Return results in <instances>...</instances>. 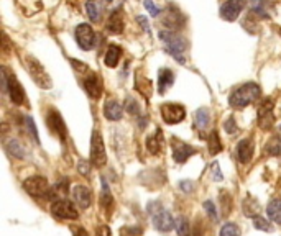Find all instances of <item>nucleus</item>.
<instances>
[{
    "mask_svg": "<svg viewBox=\"0 0 281 236\" xmlns=\"http://www.w3.org/2000/svg\"><path fill=\"white\" fill-rule=\"evenodd\" d=\"M260 95H262L260 85L255 82H247V84H242L240 87H237L231 94L228 103H231V107L234 108H243V107H248L250 103L257 102L260 99Z\"/></svg>",
    "mask_w": 281,
    "mask_h": 236,
    "instance_id": "obj_1",
    "label": "nucleus"
},
{
    "mask_svg": "<svg viewBox=\"0 0 281 236\" xmlns=\"http://www.w3.org/2000/svg\"><path fill=\"white\" fill-rule=\"evenodd\" d=\"M160 40L165 43L166 51L171 54L177 63L184 64L186 57H184V49H186V41H184L176 32H169V29H163L158 33Z\"/></svg>",
    "mask_w": 281,
    "mask_h": 236,
    "instance_id": "obj_2",
    "label": "nucleus"
},
{
    "mask_svg": "<svg viewBox=\"0 0 281 236\" xmlns=\"http://www.w3.org/2000/svg\"><path fill=\"white\" fill-rule=\"evenodd\" d=\"M23 189L27 190V194L33 198H44V200H51L55 198V192L49 187L48 181L41 175H32L25 179Z\"/></svg>",
    "mask_w": 281,
    "mask_h": 236,
    "instance_id": "obj_3",
    "label": "nucleus"
},
{
    "mask_svg": "<svg viewBox=\"0 0 281 236\" xmlns=\"http://www.w3.org/2000/svg\"><path fill=\"white\" fill-rule=\"evenodd\" d=\"M148 213L151 215V220H153V226L157 228L158 231H171L173 228L176 226L174 223V218L171 217V213L168 210H165L161 206L160 202H151L148 203Z\"/></svg>",
    "mask_w": 281,
    "mask_h": 236,
    "instance_id": "obj_4",
    "label": "nucleus"
},
{
    "mask_svg": "<svg viewBox=\"0 0 281 236\" xmlns=\"http://www.w3.org/2000/svg\"><path fill=\"white\" fill-rule=\"evenodd\" d=\"M25 64H27L30 77L35 80L36 85L41 87V88H51L53 87V80H51L49 74L46 72V69L43 68V64L38 61V59L28 54L25 57Z\"/></svg>",
    "mask_w": 281,
    "mask_h": 236,
    "instance_id": "obj_5",
    "label": "nucleus"
},
{
    "mask_svg": "<svg viewBox=\"0 0 281 236\" xmlns=\"http://www.w3.org/2000/svg\"><path fill=\"white\" fill-rule=\"evenodd\" d=\"M91 162L95 167H104L107 162L106 144H104V139L97 130H94L91 136Z\"/></svg>",
    "mask_w": 281,
    "mask_h": 236,
    "instance_id": "obj_6",
    "label": "nucleus"
},
{
    "mask_svg": "<svg viewBox=\"0 0 281 236\" xmlns=\"http://www.w3.org/2000/svg\"><path fill=\"white\" fill-rule=\"evenodd\" d=\"M161 118L163 122L168 123V125H176V123H181L186 116V108H184L181 103H163L161 108Z\"/></svg>",
    "mask_w": 281,
    "mask_h": 236,
    "instance_id": "obj_7",
    "label": "nucleus"
},
{
    "mask_svg": "<svg viewBox=\"0 0 281 236\" xmlns=\"http://www.w3.org/2000/svg\"><path fill=\"white\" fill-rule=\"evenodd\" d=\"M51 213L59 218V220H78L79 212L76 210V206L72 205V202L66 200V198H59L51 203Z\"/></svg>",
    "mask_w": 281,
    "mask_h": 236,
    "instance_id": "obj_8",
    "label": "nucleus"
},
{
    "mask_svg": "<svg viewBox=\"0 0 281 236\" xmlns=\"http://www.w3.org/2000/svg\"><path fill=\"white\" fill-rule=\"evenodd\" d=\"M273 100L268 97L262 102V105L258 107V127L262 130H271L273 125H275V112H273Z\"/></svg>",
    "mask_w": 281,
    "mask_h": 236,
    "instance_id": "obj_9",
    "label": "nucleus"
},
{
    "mask_svg": "<svg viewBox=\"0 0 281 236\" xmlns=\"http://www.w3.org/2000/svg\"><path fill=\"white\" fill-rule=\"evenodd\" d=\"M74 35H76V41L79 44L81 49L84 51H91L94 46H95V32L92 29L91 25L87 23H81L76 26V32H74Z\"/></svg>",
    "mask_w": 281,
    "mask_h": 236,
    "instance_id": "obj_10",
    "label": "nucleus"
},
{
    "mask_svg": "<svg viewBox=\"0 0 281 236\" xmlns=\"http://www.w3.org/2000/svg\"><path fill=\"white\" fill-rule=\"evenodd\" d=\"M7 94L10 95V100L15 105H23L25 103V92L23 87L18 82V79L15 74L7 72Z\"/></svg>",
    "mask_w": 281,
    "mask_h": 236,
    "instance_id": "obj_11",
    "label": "nucleus"
},
{
    "mask_svg": "<svg viewBox=\"0 0 281 236\" xmlns=\"http://www.w3.org/2000/svg\"><path fill=\"white\" fill-rule=\"evenodd\" d=\"M46 123H48V128L51 130V133H55L61 141H64V139L68 138V128H66L64 120H63V116L59 115V112L49 110L46 115Z\"/></svg>",
    "mask_w": 281,
    "mask_h": 236,
    "instance_id": "obj_12",
    "label": "nucleus"
},
{
    "mask_svg": "<svg viewBox=\"0 0 281 236\" xmlns=\"http://www.w3.org/2000/svg\"><path fill=\"white\" fill-rule=\"evenodd\" d=\"M243 7H245V0H227L220 7V18H224L225 21H235L242 13Z\"/></svg>",
    "mask_w": 281,
    "mask_h": 236,
    "instance_id": "obj_13",
    "label": "nucleus"
},
{
    "mask_svg": "<svg viewBox=\"0 0 281 236\" xmlns=\"http://www.w3.org/2000/svg\"><path fill=\"white\" fill-rule=\"evenodd\" d=\"M163 25L169 28V32L173 29H180L184 25L183 13L176 9V7H168L165 10V17H163Z\"/></svg>",
    "mask_w": 281,
    "mask_h": 236,
    "instance_id": "obj_14",
    "label": "nucleus"
},
{
    "mask_svg": "<svg viewBox=\"0 0 281 236\" xmlns=\"http://www.w3.org/2000/svg\"><path fill=\"white\" fill-rule=\"evenodd\" d=\"M83 85L86 88V92L89 97L92 99H99L102 95V80L99 77V74L91 72L89 76L83 80Z\"/></svg>",
    "mask_w": 281,
    "mask_h": 236,
    "instance_id": "obj_15",
    "label": "nucleus"
},
{
    "mask_svg": "<svg viewBox=\"0 0 281 236\" xmlns=\"http://www.w3.org/2000/svg\"><path fill=\"white\" fill-rule=\"evenodd\" d=\"M72 197H74V202H76L79 205V209H89L92 203V192L89 190L86 186H81V184H78V186H74L72 189Z\"/></svg>",
    "mask_w": 281,
    "mask_h": 236,
    "instance_id": "obj_16",
    "label": "nucleus"
},
{
    "mask_svg": "<svg viewBox=\"0 0 281 236\" xmlns=\"http://www.w3.org/2000/svg\"><path fill=\"white\" fill-rule=\"evenodd\" d=\"M194 153H196V148H192V146L188 144V143L177 141V143L173 146V158H174L176 162H180V164H183V162H186Z\"/></svg>",
    "mask_w": 281,
    "mask_h": 236,
    "instance_id": "obj_17",
    "label": "nucleus"
},
{
    "mask_svg": "<svg viewBox=\"0 0 281 236\" xmlns=\"http://www.w3.org/2000/svg\"><path fill=\"white\" fill-rule=\"evenodd\" d=\"M253 158V141L251 139H242L237 146V159L242 164H248Z\"/></svg>",
    "mask_w": 281,
    "mask_h": 236,
    "instance_id": "obj_18",
    "label": "nucleus"
},
{
    "mask_svg": "<svg viewBox=\"0 0 281 236\" xmlns=\"http://www.w3.org/2000/svg\"><path fill=\"white\" fill-rule=\"evenodd\" d=\"M104 115H106V118L110 122L122 120V115H123L122 103H118L117 100H107L106 105H104Z\"/></svg>",
    "mask_w": 281,
    "mask_h": 236,
    "instance_id": "obj_19",
    "label": "nucleus"
},
{
    "mask_svg": "<svg viewBox=\"0 0 281 236\" xmlns=\"http://www.w3.org/2000/svg\"><path fill=\"white\" fill-rule=\"evenodd\" d=\"M146 150L150 151L151 154H160L161 151H163V144H165V139H163V133H161V130L160 128H157L155 130V133L151 136H148L146 138Z\"/></svg>",
    "mask_w": 281,
    "mask_h": 236,
    "instance_id": "obj_20",
    "label": "nucleus"
},
{
    "mask_svg": "<svg viewBox=\"0 0 281 236\" xmlns=\"http://www.w3.org/2000/svg\"><path fill=\"white\" fill-rule=\"evenodd\" d=\"M122 57V48L118 46V44H109L107 46V51H106V56H104V64L107 66V68H115V66L118 64V61H120Z\"/></svg>",
    "mask_w": 281,
    "mask_h": 236,
    "instance_id": "obj_21",
    "label": "nucleus"
},
{
    "mask_svg": "<svg viewBox=\"0 0 281 236\" xmlns=\"http://www.w3.org/2000/svg\"><path fill=\"white\" fill-rule=\"evenodd\" d=\"M5 150H7V153L10 154V156L17 158V159H25L27 158L25 146L21 144L18 139H15V138L7 139V141H5Z\"/></svg>",
    "mask_w": 281,
    "mask_h": 236,
    "instance_id": "obj_22",
    "label": "nucleus"
},
{
    "mask_svg": "<svg viewBox=\"0 0 281 236\" xmlns=\"http://www.w3.org/2000/svg\"><path fill=\"white\" fill-rule=\"evenodd\" d=\"M123 26L125 23H123V17H122L120 10L110 13V17L107 20V32L114 33V35H120L123 33Z\"/></svg>",
    "mask_w": 281,
    "mask_h": 236,
    "instance_id": "obj_23",
    "label": "nucleus"
},
{
    "mask_svg": "<svg viewBox=\"0 0 281 236\" xmlns=\"http://www.w3.org/2000/svg\"><path fill=\"white\" fill-rule=\"evenodd\" d=\"M174 84V74L171 69H161L158 74V92L166 94V88Z\"/></svg>",
    "mask_w": 281,
    "mask_h": 236,
    "instance_id": "obj_24",
    "label": "nucleus"
},
{
    "mask_svg": "<svg viewBox=\"0 0 281 236\" xmlns=\"http://www.w3.org/2000/svg\"><path fill=\"white\" fill-rule=\"evenodd\" d=\"M135 88L143 95V97L146 99H150V95H151V91H153V87H151V82H150V79H146L142 76V72L137 71L135 72Z\"/></svg>",
    "mask_w": 281,
    "mask_h": 236,
    "instance_id": "obj_25",
    "label": "nucleus"
},
{
    "mask_svg": "<svg viewBox=\"0 0 281 236\" xmlns=\"http://www.w3.org/2000/svg\"><path fill=\"white\" fill-rule=\"evenodd\" d=\"M266 213L273 223L281 225V198H271L270 203L266 205Z\"/></svg>",
    "mask_w": 281,
    "mask_h": 236,
    "instance_id": "obj_26",
    "label": "nucleus"
},
{
    "mask_svg": "<svg viewBox=\"0 0 281 236\" xmlns=\"http://www.w3.org/2000/svg\"><path fill=\"white\" fill-rule=\"evenodd\" d=\"M112 203H114V197L110 194V189L107 186L106 179L102 177V192H100V209L104 212H110L112 209Z\"/></svg>",
    "mask_w": 281,
    "mask_h": 236,
    "instance_id": "obj_27",
    "label": "nucleus"
},
{
    "mask_svg": "<svg viewBox=\"0 0 281 236\" xmlns=\"http://www.w3.org/2000/svg\"><path fill=\"white\" fill-rule=\"evenodd\" d=\"M242 209H243V213H245L247 217L250 218H253L258 215V212H260V203H258L257 200L251 195H248L245 200H243V205H242Z\"/></svg>",
    "mask_w": 281,
    "mask_h": 236,
    "instance_id": "obj_28",
    "label": "nucleus"
},
{
    "mask_svg": "<svg viewBox=\"0 0 281 236\" xmlns=\"http://www.w3.org/2000/svg\"><path fill=\"white\" fill-rule=\"evenodd\" d=\"M86 13L89 20L92 21V23H97L100 20V5L97 0H87L86 2Z\"/></svg>",
    "mask_w": 281,
    "mask_h": 236,
    "instance_id": "obj_29",
    "label": "nucleus"
},
{
    "mask_svg": "<svg viewBox=\"0 0 281 236\" xmlns=\"http://www.w3.org/2000/svg\"><path fill=\"white\" fill-rule=\"evenodd\" d=\"M194 122H196V125H197V128H201V130L207 128V125H209V122H211V113H209V110H207L206 107L196 110V113H194Z\"/></svg>",
    "mask_w": 281,
    "mask_h": 236,
    "instance_id": "obj_30",
    "label": "nucleus"
},
{
    "mask_svg": "<svg viewBox=\"0 0 281 236\" xmlns=\"http://www.w3.org/2000/svg\"><path fill=\"white\" fill-rule=\"evenodd\" d=\"M222 143H220V138H219V133L216 130L211 131L209 135V153L212 154V156H216V154H219L222 151Z\"/></svg>",
    "mask_w": 281,
    "mask_h": 236,
    "instance_id": "obj_31",
    "label": "nucleus"
},
{
    "mask_svg": "<svg viewBox=\"0 0 281 236\" xmlns=\"http://www.w3.org/2000/svg\"><path fill=\"white\" fill-rule=\"evenodd\" d=\"M265 150L266 153L270 154V156L273 158H279L281 156V138H271L268 143H266L265 146Z\"/></svg>",
    "mask_w": 281,
    "mask_h": 236,
    "instance_id": "obj_32",
    "label": "nucleus"
},
{
    "mask_svg": "<svg viewBox=\"0 0 281 236\" xmlns=\"http://www.w3.org/2000/svg\"><path fill=\"white\" fill-rule=\"evenodd\" d=\"M125 110L133 115V116H138L140 115V103L137 102L135 97H132V95H127V99H125Z\"/></svg>",
    "mask_w": 281,
    "mask_h": 236,
    "instance_id": "obj_33",
    "label": "nucleus"
},
{
    "mask_svg": "<svg viewBox=\"0 0 281 236\" xmlns=\"http://www.w3.org/2000/svg\"><path fill=\"white\" fill-rule=\"evenodd\" d=\"M253 226L260 231H273V225L266 218H263L262 215L253 217Z\"/></svg>",
    "mask_w": 281,
    "mask_h": 236,
    "instance_id": "obj_34",
    "label": "nucleus"
},
{
    "mask_svg": "<svg viewBox=\"0 0 281 236\" xmlns=\"http://www.w3.org/2000/svg\"><path fill=\"white\" fill-rule=\"evenodd\" d=\"M176 230H177V234H180V236H191L189 223H188V220L184 217H180L176 220Z\"/></svg>",
    "mask_w": 281,
    "mask_h": 236,
    "instance_id": "obj_35",
    "label": "nucleus"
},
{
    "mask_svg": "<svg viewBox=\"0 0 281 236\" xmlns=\"http://www.w3.org/2000/svg\"><path fill=\"white\" fill-rule=\"evenodd\" d=\"M23 118H25L23 122H25V127H27V131L30 133V136L40 144V136H38V131H36V125L33 122V118L32 116H23Z\"/></svg>",
    "mask_w": 281,
    "mask_h": 236,
    "instance_id": "obj_36",
    "label": "nucleus"
},
{
    "mask_svg": "<svg viewBox=\"0 0 281 236\" xmlns=\"http://www.w3.org/2000/svg\"><path fill=\"white\" fill-rule=\"evenodd\" d=\"M220 236H240V228L235 223H225L220 228Z\"/></svg>",
    "mask_w": 281,
    "mask_h": 236,
    "instance_id": "obj_37",
    "label": "nucleus"
},
{
    "mask_svg": "<svg viewBox=\"0 0 281 236\" xmlns=\"http://www.w3.org/2000/svg\"><path fill=\"white\" fill-rule=\"evenodd\" d=\"M125 0H102V5L109 13H114L120 10V7L123 5Z\"/></svg>",
    "mask_w": 281,
    "mask_h": 236,
    "instance_id": "obj_38",
    "label": "nucleus"
},
{
    "mask_svg": "<svg viewBox=\"0 0 281 236\" xmlns=\"http://www.w3.org/2000/svg\"><path fill=\"white\" fill-rule=\"evenodd\" d=\"M250 10L253 13H257V15H260V17H263V18H268V13H266L265 7H263V0H251Z\"/></svg>",
    "mask_w": 281,
    "mask_h": 236,
    "instance_id": "obj_39",
    "label": "nucleus"
},
{
    "mask_svg": "<svg viewBox=\"0 0 281 236\" xmlns=\"http://www.w3.org/2000/svg\"><path fill=\"white\" fill-rule=\"evenodd\" d=\"M194 236H211V230L207 228V225L199 218L196 220V226H194Z\"/></svg>",
    "mask_w": 281,
    "mask_h": 236,
    "instance_id": "obj_40",
    "label": "nucleus"
},
{
    "mask_svg": "<svg viewBox=\"0 0 281 236\" xmlns=\"http://www.w3.org/2000/svg\"><path fill=\"white\" fill-rule=\"evenodd\" d=\"M224 130L228 133V135H235V133H239V127H237L234 116H228L227 120H225V123H224Z\"/></svg>",
    "mask_w": 281,
    "mask_h": 236,
    "instance_id": "obj_41",
    "label": "nucleus"
},
{
    "mask_svg": "<svg viewBox=\"0 0 281 236\" xmlns=\"http://www.w3.org/2000/svg\"><path fill=\"white\" fill-rule=\"evenodd\" d=\"M204 209L207 212V215L212 218V221H217V212H216V205H214L211 200H206L204 202Z\"/></svg>",
    "mask_w": 281,
    "mask_h": 236,
    "instance_id": "obj_42",
    "label": "nucleus"
},
{
    "mask_svg": "<svg viewBox=\"0 0 281 236\" xmlns=\"http://www.w3.org/2000/svg\"><path fill=\"white\" fill-rule=\"evenodd\" d=\"M143 5H145V9L148 10V13H150L151 17H158V15L161 13L158 7L153 5V0H143Z\"/></svg>",
    "mask_w": 281,
    "mask_h": 236,
    "instance_id": "obj_43",
    "label": "nucleus"
},
{
    "mask_svg": "<svg viewBox=\"0 0 281 236\" xmlns=\"http://www.w3.org/2000/svg\"><path fill=\"white\" fill-rule=\"evenodd\" d=\"M78 171L83 174V175H89V171H91V164H89L87 161H84V159H79V162H78Z\"/></svg>",
    "mask_w": 281,
    "mask_h": 236,
    "instance_id": "obj_44",
    "label": "nucleus"
},
{
    "mask_svg": "<svg viewBox=\"0 0 281 236\" xmlns=\"http://www.w3.org/2000/svg\"><path fill=\"white\" fill-rule=\"evenodd\" d=\"M211 172H212V177H214V181H222V179H224V175L220 174V167H219V162H214V164L211 166Z\"/></svg>",
    "mask_w": 281,
    "mask_h": 236,
    "instance_id": "obj_45",
    "label": "nucleus"
},
{
    "mask_svg": "<svg viewBox=\"0 0 281 236\" xmlns=\"http://www.w3.org/2000/svg\"><path fill=\"white\" fill-rule=\"evenodd\" d=\"M95 236H112V231H110V228L107 225H100L97 226V230H95Z\"/></svg>",
    "mask_w": 281,
    "mask_h": 236,
    "instance_id": "obj_46",
    "label": "nucleus"
},
{
    "mask_svg": "<svg viewBox=\"0 0 281 236\" xmlns=\"http://www.w3.org/2000/svg\"><path fill=\"white\" fill-rule=\"evenodd\" d=\"M180 189L188 194V192H191L192 189H194V184H192V181H181L180 182Z\"/></svg>",
    "mask_w": 281,
    "mask_h": 236,
    "instance_id": "obj_47",
    "label": "nucleus"
},
{
    "mask_svg": "<svg viewBox=\"0 0 281 236\" xmlns=\"http://www.w3.org/2000/svg\"><path fill=\"white\" fill-rule=\"evenodd\" d=\"M137 21L140 25H142V28L145 29L146 33H150V25H148V20L143 17V15H140V17H137Z\"/></svg>",
    "mask_w": 281,
    "mask_h": 236,
    "instance_id": "obj_48",
    "label": "nucleus"
},
{
    "mask_svg": "<svg viewBox=\"0 0 281 236\" xmlns=\"http://www.w3.org/2000/svg\"><path fill=\"white\" fill-rule=\"evenodd\" d=\"M71 64H74V69H78V71H81V72L87 71V66H86L84 63L78 61V59H71Z\"/></svg>",
    "mask_w": 281,
    "mask_h": 236,
    "instance_id": "obj_49",
    "label": "nucleus"
},
{
    "mask_svg": "<svg viewBox=\"0 0 281 236\" xmlns=\"http://www.w3.org/2000/svg\"><path fill=\"white\" fill-rule=\"evenodd\" d=\"M123 230L129 231V236H140L142 234V228H137V226H133V228L127 226V228H123Z\"/></svg>",
    "mask_w": 281,
    "mask_h": 236,
    "instance_id": "obj_50",
    "label": "nucleus"
},
{
    "mask_svg": "<svg viewBox=\"0 0 281 236\" xmlns=\"http://www.w3.org/2000/svg\"><path fill=\"white\" fill-rule=\"evenodd\" d=\"M2 46H4V51L7 53L9 51V36H7L5 33H4V40H2Z\"/></svg>",
    "mask_w": 281,
    "mask_h": 236,
    "instance_id": "obj_51",
    "label": "nucleus"
},
{
    "mask_svg": "<svg viewBox=\"0 0 281 236\" xmlns=\"http://www.w3.org/2000/svg\"><path fill=\"white\" fill-rule=\"evenodd\" d=\"M74 236H89V234L86 233L84 228H78V230L74 231Z\"/></svg>",
    "mask_w": 281,
    "mask_h": 236,
    "instance_id": "obj_52",
    "label": "nucleus"
},
{
    "mask_svg": "<svg viewBox=\"0 0 281 236\" xmlns=\"http://www.w3.org/2000/svg\"><path fill=\"white\" fill-rule=\"evenodd\" d=\"M278 135L281 136V125H279V127H278Z\"/></svg>",
    "mask_w": 281,
    "mask_h": 236,
    "instance_id": "obj_53",
    "label": "nucleus"
},
{
    "mask_svg": "<svg viewBox=\"0 0 281 236\" xmlns=\"http://www.w3.org/2000/svg\"><path fill=\"white\" fill-rule=\"evenodd\" d=\"M279 35H281V29H279Z\"/></svg>",
    "mask_w": 281,
    "mask_h": 236,
    "instance_id": "obj_54",
    "label": "nucleus"
}]
</instances>
